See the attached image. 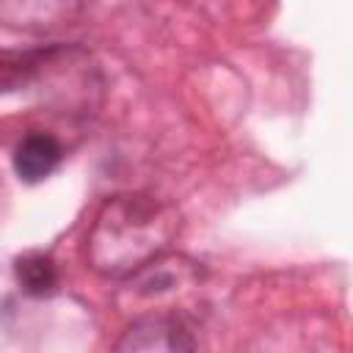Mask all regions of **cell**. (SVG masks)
I'll return each instance as SVG.
<instances>
[{
  "mask_svg": "<svg viewBox=\"0 0 353 353\" xmlns=\"http://www.w3.org/2000/svg\"><path fill=\"white\" fill-rule=\"evenodd\" d=\"M61 157H63V149L58 138H52L50 132H30L19 141L14 152V171L25 182H41L55 171Z\"/></svg>",
  "mask_w": 353,
  "mask_h": 353,
  "instance_id": "cell-3",
  "label": "cell"
},
{
  "mask_svg": "<svg viewBox=\"0 0 353 353\" xmlns=\"http://www.w3.org/2000/svg\"><path fill=\"white\" fill-rule=\"evenodd\" d=\"M179 223L174 204L152 193H119L91 223L85 262L105 279H130L171 248Z\"/></svg>",
  "mask_w": 353,
  "mask_h": 353,
  "instance_id": "cell-1",
  "label": "cell"
},
{
  "mask_svg": "<svg viewBox=\"0 0 353 353\" xmlns=\"http://www.w3.org/2000/svg\"><path fill=\"white\" fill-rule=\"evenodd\" d=\"M14 276H17V284L22 287V292L25 295H33V298H47L61 284L58 265L52 262L50 254H41V251L22 254L14 262Z\"/></svg>",
  "mask_w": 353,
  "mask_h": 353,
  "instance_id": "cell-4",
  "label": "cell"
},
{
  "mask_svg": "<svg viewBox=\"0 0 353 353\" xmlns=\"http://www.w3.org/2000/svg\"><path fill=\"white\" fill-rule=\"evenodd\" d=\"M113 353H207L201 328L182 312H154L135 320Z\"/></svg>",
  "mask_w": 353,
  "mask_h": 353,
  "instance_id": "cell-2",
  "label": "cell"
}]
</instances>
